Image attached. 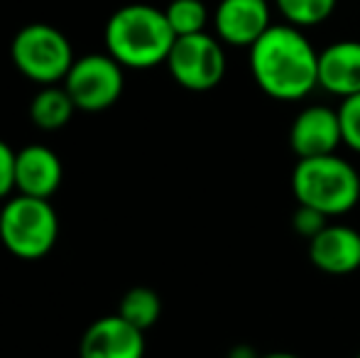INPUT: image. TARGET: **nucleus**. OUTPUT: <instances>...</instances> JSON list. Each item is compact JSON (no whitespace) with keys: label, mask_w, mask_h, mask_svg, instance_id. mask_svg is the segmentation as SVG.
<instances>
[{"label":"nucleus","mask_w":360,"mask_h":358,"mask_svg":"<svg viewBox=\"0 0 360 358\" xmlns=\"http://www.w3.org/2000/svg\"><path fill=\"white\" fill-rule=\"evenodd\" d=\"M250 74L275 101H302L319 87V52L294 25H270L250 47Z\"/></svg>","instance_id":"f257e3e1"},{"label":"nucleus","mask_w":360,"mask_h":358,"mask_svg":"<svg viewBox=\"0 0 360 358\" xmlns=\"http://www.w3.org/2000/svg\"><path fill=\"white\" fill-rule=\"evenodd\" d=\"M174 30L165 10L147 3H130L108 18L103 30L105 52L125 69H152L167 62L174 47Z\"/></svg>","instance_id":"f03ea898"},{"label":"nucleus","mask_w":360,"mask_h":358,"mask_svg":"<svg viewBox=\"0 0 360 358\" xmlns=\"http://www.w3.org/2000/svg\"><path fill=\"white\" fill-rule=\"evenodd\" d=\"M294 199L321 214L343 216L360 201V174L348 160L333 155L299 160L292 172Z\"/></svg>","instance_id":"7ed1b4c3"},{"label":"nucleus","mask_w":360,"mask_h":358,"mask_svg":"<svg viewBox=\"0 0 360 358\" xmlns=\"http://www.w3.org/2000/svg\"><path fill=\"white\" fill-rule=\"evenodd\" d=\"M59 216L49 199L18 194L0 206V243L22 260H39L57 245Z\"/></svg>","instance_id":"20e7f679"},{"label":"nucleus","mask_w":360,"mask_h":358,"mask_svg":"<svg viewBox=\"0 0 360 358\" xmlns=\"http://www.w3.org/2000/svg\"><path fill=\"white\" fill-rule=\"evenodd\" d=\"M10 59L25 79L39 87H49L64 82L76 57L72 42L62 30L47 23H32L15 32Z\"/></svg>","instance_id":"39448f33"},{"label":"nucleus","mask_w":360,"mask_h":358,"mask_svg":"<svg viewBox=\"0 0 360 358\" xmlns=\"http://www.w3.org/2000/svg\"><path fill=\"white\" fill-rule=\"evenodd\" d=\"M123 64L115 62L108 52L84 54L74 59L62 84L74 98L76 108L84 113H101L118 103V98L123 96Z\"/></svg>","instance_id":"423d86ee"},{"label":"nucleus","mask_w":360,"mask_h":358,"mask_svg":"<svg viewBox=\"0 0 360 358\" xmlns=\"http://www.w3.org/2000/svg\"><path fill=\"white\" fill-rule=\"evenodd\" d=\"M165 64L181 89L201 94L216 89L226 77V49L221 39L209 32L186 34L174 39Z\"/></svg>","instance_id":"0eeeda50"},{"label":"nucleus","mask_w":360,"mask_h":358,"mask_svg":"<svg viewBox=\"0 0 360 358\" xmlns=\"http://www.w3.org/2000/svg\"><path fill=\"white\" fill-rule=\"evenodd\" d=\"M343 145L338 110L328 106H307L299 110L289 128V148L299 160L333 155Z\"/></svg>","instance_id":"6e6552de"},{"label":"nucleus","mask_w":360,"mask_h":358,"mask_svg":"<svg viewBox=\"0 0 360 358\" xmlns=\"http://www.w3.org/2000/svg\"><path fill=\"white\" fill-rule=\"evenodd\" d=\"M81 358H145V331L115 314L101 317L84 331Z\"/></svg>","instance_id":"1a4fd4ad"},{"label":"nucleus","mask_w":360,"mask_h":358,"mask_svg":"<svg viewBox=\"0 0 360 358\" xmlns=\"http://www.w3.org/2000/svg\"><path fill=\"white\" fill-rule=\"evenodd\" d=\"M270 25L267 0H221L214 13L216 37L231 47L250 49Z\"/></svg>","instance_id":"9d476101"},{"label":"nucleus","mask_w":360,"mask_h":358,"mask_svg":"<svg viewBox=\"0 0 360 358\" xmlns=\"http://www.w3.org/2000/svg\"><path fill=\"white\" fill-rule=\"evenodd\" d=\"M309 260L326 275H351L360 268V234L351 226L328 224L309 241Z\"/></svg>","instance_id":"9b49d317"},{"label":"nucleus","mask_w":360,"mask_h":358,"mask_svg":"<svg viewBox=\"0 0 360 358\" xmlns=\"http://www.w3.org/2000/svg\"><path fill=\"white\" fill-rule=\"evenodd\" d=\"M64 167L54 150L44 145H25L15 160V189L18 194L52 199L62 186Z\"/></svg>","instance_id":"f8f14e48"},{"label":"nucleus","mask_w":360,"mask_h":358,"mask_svg":"<svg viewBox=\"0 0 360 358\" xmlns=\"http://www.w3.org/2000/svg\"><path fill=\"white\" fill-rule=\"evenodd\" d=\"M319 87L338 98L360 94L358 39H341L319 52Z\"/></svg>","instance_id":"ddd939ff"},{"label":"nucleus","mask_w":360,"mask_h":358,"mask_svg":"<svg viewBox=\"0 0 360 358\" xmlns=\"http://www.w3.org/2000/svg\"><path fill=\"white\" fill-rule=\"evenodd\" d=\"M76 110L79 108H76L69 91L64 89V84L62 87L59 84L42 87L30 101V120L47 133H54V130H62L64 125H69Z\"/></svg>","instance_id":"4468645a"},{"label":"nucleus","mask_w":360,"mask_h":358,"mask_svg":"<svg viewBox=\"0 0 360 358\" xmlns=\"http://www.w3.org/2000/svg\"><path fill=\"white\" fill-rule=\"evenodd\" d=\"M118 314L135 324L138 329H152L162 314V300L150 287H133L123 295L118 307Z\"/></svg>","instance_id":"2eb2a0df"},{"label":"nucleus","mask_w":360,"mask_h":358,"mask_svg":"<svg viewBox=\"0 0 360 358\" xmlns=\"http://www.w3.org/2000/svg\"><path fill=\"white\" fill-rule=\"evenodd\" d=\"M285 23L294 27H314L328 20L336 10L338 0H275Z\"/></svg>","instance_id":"dca6fc26"},{"label":"nucleus","mask_w":360,"mask_h":358,"mask_svg":"<svg viewBox=\"0 0 360 358\" xmlns=\"http://www.w3.org/2000/svg\"><path fill=\"white\" fill-rule=\"evenodd\" d=\"M165 15L176 37L206 32V25H209V10L204 0H169Z\"/></svg>","instance_id":"f3484780"},{"label":"nucleus","mask_w":360,"mask_h":358,"mask_svg":"<svg viewBox=\"0 0 360 358\" xmlns=\"http://www.w3.org/2000/svg\"><path fill=\"white\" fill-rule=\"evenodd\" d=\"M338 120H341L343 145L360 155V94L341 98Z\"/></svg>","instance_id":"a211bd4d"},{"label":"nucleus","mask_w":360,"mask_h":358,"mask_svg":"<svg viewBox=\"0 0 360 358\" xmlns=\"http://www.w3.org/2000/svg\"><path fill=\"white\" fill-rule=\"evenodd\" d=\"M326 226H328V216L321 214L319 209H311V206L299 204L292 216V229L297 231L299 236H304L307 241H311L316 234H321Z\"/></svg>","instance_id":"6ab92c4d"},{"label":"nucleus","mask_w":360,"mask_h":358,"mask_svg":"<svg viewBox=\"0 0 360 358\" xmlns=\"http://www.w3.org/2000/svg\"><path fill=\"white\" fill-rule=\"evenodd\" d=\"M15 160L18 153L5 140H0V199L10 196L15 189Z\"/></svg>","instance_id":"aec40b11"},{"label":"nucleus","mask_w":360,"mask_h":358,"mask_svg":"<svg viewBox=\"0 0 360 358\" xmlns=\"http://www.w3.org/2000/svg\"><path fill=\"white\" fill-rule=\"evenodd\" d=\"M228 358H260V356H257L255 351L250 349V346H236Z\"/></svg>","instance_id":"412c9836"},{"label":"nucleus","mask_w":360,"mask_h":358,"mask_svg":"<svg viewBox=\"0 0 360 358\" xmlns=\"http://www.w3.org/2000/svg\"><path fill=\"white\" fill-rule=\"evenodd\" d=\"M260 358H302V356L289 354V351H272V354H262Z\"/></svg>","instance_id":"4be33fe9"},{"label":"nucleus","mask_w":360,"mask_h":358,"mask_svg":"<svg viewBox=\"0 0 360 358\" xmlns=\"http://www.w3.org/2000/svg\"><path fill=\"white\" fill-rule=\"evenodd\" d=\"M356 358H360V354H358V356H356Z\"/></svg>","instance_id":"5701e85b"}]
</instances>
